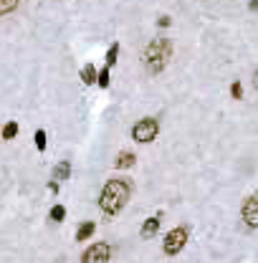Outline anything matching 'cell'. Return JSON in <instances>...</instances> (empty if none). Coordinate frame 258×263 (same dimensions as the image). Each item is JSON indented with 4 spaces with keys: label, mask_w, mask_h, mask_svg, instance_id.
I'll return each mask as SVG.
<instances>
[{
    "label": "cell",
    "mask_w": 258,
    "mask_h": 263,
    "mask_svg": "<svg viewBox=\"0 0 258 263\" xmlns=\"http://www.w3.org/2000/svg\"><path fill=\"white\" fill-rule=\"evenodd\" d=\"M48 190H51V193H58V182L51 180V182H48Z\"/></svg>",
    "instance_id": "ffe728a7"
},
{
    "label": "cell",
    "mask_w": 258,
    "mask_h": 263,
    "mask_svg": "<svg viewBox=\"0 0 258 263\" xmlns=\"http://www.w3.org/2000/svg\"><path fill=\"white\" fill-rule=\"evenodd\" d=\"M51 218H53L56 223H61V220L66 218V208H63V205H53V210H51Z\"/></svg>",
    "instance_id": "2e32d148"
},
{
    "label": "cell",
    "mask_w": 258,
    "mask_h": 263,
    "mask_svg": "<svg viewBox=\"0 0 258 263\" xmlns=\"http://www.w3.org/2000/svg\"><path fill=\"white\" fill-rule=\"evenodd\" d=\"M129 195H132V185H129L127 180H122V177H114V180H109V182L104 185L101 198H99V208H101L106 215H117V213L127 205Z\"/></svg>",
    "instance_id": "6da1fadb"
},
{
    "label": "cell",
    "mask_w": 258,
    "mask_h": 263,
    "mask_svg": "<svg viewBox=\"0 0 258 263\" xmlns=\"http://www.w3.org/2000/svg\"><path fill=\"white\" fill-rule=\"evenodd\" d=\"M96 84H99L101 89H106V86H109V66H104V68L99 71V79H96Z\"/></svg>",
    "instance_id": "9a60e30c"
},
{
    "label": "cell",
    "mask_w": 258,
    "mask_h": 263,
    "mask_svg": "<svg viewBox=\"0 0 258 263\" xmlns=\"http://www.w3.org/2000/svg\"><path fill=\"white\" fill-rule=\"evenodd\" d=\"M18 3H20V0H0V15L13 13V10L18 8Z\"/></svg>",
    "instance_id": "4fadbf2b"
},
{
    "label": "cell",
    "mask_w": 258,
    "mask_h": 263,
    "mask_svg": "<svg viewBox=\"0 0 258 263\" xmlns=\"http://www.w3.org/2000/svg\"><path fill=\"white\" fill-rule=\"evenodd\" d=\"M117 53H119V43H112L109 51H106V66H109V68L117 63Z\"/></svg>",
    "instance_id": "7c38bea8"
},
{
    "label": "cell",
    "mask_w": 258,
    "mask_h": 263,
    "mask_svg": "<svg viewBox=\"0 0 258 263\" xmlns=\"http://www.w3.org/2000/svg\"><path fill=\"white\" fill-rule=\"evenodd\" d=\"M157 231H160V215L147 218V220H144V226H142V238H152Z\"/></svg>",
    "instance_id": "52a82bcc"
},
{
    "label": "cell",
    "mask_w": 258,
    "mask_h": 263,
    "mask_svg": "<svg viewBox=\"0 0 258 263\" xmlns=\"http://www.w3.org/2000/svg\"><path fill=\"white\" fill-rule=\"evenodd\" d=\"M132 165H134V155H132V152H122V155L114 160V167H117V170H129Z\"/></svg>",
    "instance_id": "9c48e42d"
},
{
    "label": "cell",
    "mask_w": 258,
    "mask_h": 263,
    "mask_svg": "<svg viewBox=\"0 0 258 263\" xmlns=\"http://www.w3.org/2000/svg\"><path fill=\"white\" fill-rule=\"evenodd\" d=\"M18 134V124L15 122H8L5 127H3V139H13Z\"/></svg>",
    "instance_id": "5bb4252c"
},
{
    "label": "cell",
    "mask_w": 258,
    "mask_h": 263,
    "mask_svg": "<svg viewBox=\"0 0 258 263\" xmlns=\"http://www.w3.org/2000/svg\"><path fill=\"white\" fill-rule=\"evenodd\" d=\"M170 56H172V43L167 38H155L144 48V66H147V71L150 73H160L167 66Z\"/></svg>",
    "instance_id": "7a4b0ae2"
},
{
    "label": "cell",
    "mask_w": 258,
    "mask_h": 263,
    "mask_svg": "<svg viewBox=\"0 0 258 263\" xmlns=\"http://www.w3.org/2000/svg\"><path fill=\"white\" fill-rule=\"evenodd\" d=\"M96 79H99V71L94 68V63H86V66L81 68V81H84L86 86H91V84H96Z\"/></svg>",
    "instance_id": "ba28073f"
},
{
    "label": "cell",
    "mask_w": 258,
    "mask_h": 263,
    "mask_svg": "<svg viewBox=\"0 0 258 263\" xmlns=\"http://www.w3.org/2000/svg\"><path fill=\"white\" fill-rule=\"evenodd\" d=\"M157 134H160V122L152 119V117H144V119H139V122L132 127V137H134L137 142H142V144L152 142Z\"/></svg>",
    "instance_id": "3957f363"
},
{
    "label": "cell",
    "mask_w": 258,
    "mask_h": 263,
    "mask_svg": "<svg viewBox=\"0 0 258 263\" xmlns=\"http://www.w3.org/2000/svg\"><path fill=\"white\" fill-rule=\"evenodd\" d=\"M248 8H251L253 13H258V0H251V3H248Z\"/></svg>",
    "instance_id": "44dd1931"
},
{
    "label": "cell",
    "mask_w": 258,
    "mask_h": 263,
    "mask_svg": "<svg viewBox=\"0 0 258 263\" xmlns=\"http://www.w3.org/2000/svg\"><path fill=\"white\" fill-rule=\"evenodd\" d=\"M231 94H233V99H241V96H243V86H241V81H233Z\"/></svg>",
    "instance_id": "ac0fdd59"
},
{
    "label": "cell",
    "mask_w": 258,
    "mask_h": 263,
    "mask_svg": "<svg viewBox=\"0 0 258 263\" xmlns=\"http://www.w3.org/2000/svg\"><path fill=\"white\" fill-rule=\"evenodd\" d=\"M71 175V162L68 160H63V162H58L56 167H53V177L56 180H66Z\"/></svg>",
    "instance_id": "30bf717a"
},
{
    "label": "cell",
    "mask_w": 258,
    "mask_h": 263,
    "mask_svg": "<svg viewBox=\"0 0 258 263\" xmlns=\"http://www.w3.org/2000/svg\"><path fill=\"white\" fill-rule=\"evenodd\" d=\"M33 137H35V147H38V152H43V149H46V132H43V129H38Z\"/></svg>",
    "instance_id": "e0dca14e"
},
{
    "label": "cell",
    "mask_w": 258,
    "mask_h": 263,
    "mask_svg": "<svg viewBox=\"0 0 258 263\" xmlns=\"http://www.w3.org/2000/svg\"><path fill=\"white\" fill-rule=\"evenodd\" d=\"M170 23H172V20H170V18H167V15H162V18H160V20H157V25H160V28H167V25H170Z\"/></svg>",
    "instance_id": "d6986e66"
},
{
    "label": "cell",
    "mask_w": 258,
    "mask_h": 263,
    "mask_svg": "<svg viewBox=\"0 0 258 263\" xmlns=\"http://www.w3.org/2000/svg\"><path fill=\"white\" fill-rule=\"evenodd\" d=\"M94 231H96V226H94V223H81V226H79L76 238H79V241H86V238H91V236H94Z\"/></svg>",
    "instance_id": "8fae6325"
},
{
    "label": "cell",
    "mask_w": 258,
    "mask_h": 263,
    "mask_svg": "<svg viewBox=\"0 0 258 263\" xmlns=\"http://www.w3.org/2000/svg\"><path fill=\"white\" fill-rule=\"evenodd\" d=\"M185 243H188V228L185 226H180V228H175V231H170L167 236H165V253L167 256H177L182 248H185Z\"/></svg>",
    "instance_id": "277c9868"
},
{
    "label": "cell",
    "mask_w": 258,
    "mask_h": 263,
    "mask_svg": "<svg viewBox=\"0 0 258 263\" xmlns=\"http://www.w3.org/2000/svg\"><path fill=\"white\" fill-rule=\"evenodd\" d=\"M109 256H112L109 243H94L91 248H86V251H84L81 263H106V261H109Z\"/></svg>",
    "instance_id": "5b68a950"
},
{
    "label": "cell",
    "mask_w": 258,
    "mask_h": 263,
    "mask_svg": "<svg viewBox=\"0 0 258 263\" xmlns=\"http://www.w3.org/2000/svg\"><path fill=\"white\" fill-rule=\"evenodd\" d=\"M241 215H243V223H246L248 228H258V193L251 195V198L243 203Z\"/></svg>",
    "instance_id": "8992f818"
},
{
    "label": "cell",
    "mask_w": 258,
    "mask_h": 263,
    "mask_svg": "<svg viewBox=\"0 0 258 263\" xmlns=\"http://www.w3.org/2000/svg\"><path fill=\"white\" fill-rule=\"evenodd\" d=\"M253 86L258 89V68H256V73H253Z\"/></svg>",
    "instance_id": "7402d4cb"
}]
</instances>
